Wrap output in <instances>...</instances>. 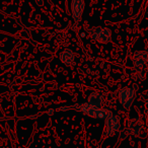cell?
<instances>
[{
    "instance_id": "obj_1",
    "label": "cell",
    "mask_w": 148,
    "mask_h": 148,
    "mask_svg": "<svg viewBox=\"0 0 148 148\" xmlns=\"http://www.w3.org/2000/svg\"><path fill=\"white\" fill-rule=\"evenodd\" d=\"M79 107L80 108H75V109L78 110L81 113H83L84 115L89 116V117L107 120L113 116V114L110 111H108V110L101 109V108L99 107H93V106H90L89 103H83V105L79 106Z\"/></svg>"
},
{
    "instance_id": "obj_2",
    "label": "cell",
    "mask_w": 148,
    "mask_h": 148,
    "mask_svg": "<svg viewBox=\"0 0 148 148\" xmlns=\"http://www.w3.org/2000/svg\"><path fill=\"white\" fill-rule=\"evenodd\" d=\"M135 97V91L132 88H122L119 92V99L122 106L126 109H129L131 107L132 103Z\"/></svg>"
},
{
    "instance_id": "obj_3",
    "label": "cell",
    "mask_w": 148,
    "mask_h": 148,
    "mask_svg": "<svg viewBox=\"0 0 148 148\" xmlns=\"http://www.w3.org/2000/svg\"><path fill=\"white\" fill-rule=\"evenodd\" d=\"M91 36L99 43H109L111 40V31L105 27H93L90 31Z\"/></svg>"
},
{
    "instance_id": "obj_4",
    "label": "cell",
    "mask_w": 148,
    "mask_h": 148,
    "mask_svg": "<svg viewBox=\"0 0 148 148\" xmlns=\"http://www.w3.org/2000/svg\"><path fill=\"white\" fill-rule=\"evenodd\" d=\"M120 127V120L117 116H112L106 122L105 136H112L118 131Z\"/></svg>"
},
{
    "instance_id": "obj_5",
    "label": "cell",
    "mask_w": 148,
    "mask_h": 148,
    "mask_svg": "<svg viewBox=\"0 0 148 148\" xmlns=\"http://www.w3.org/2000/svg\"><path fill=\"white\" fill-rule=\"evenodd\" d=\"M84 9V0H73L71 4L72 15L75 21H79L81 19Z\"/></svg>"
},
{
    "instance_id": "obj_6",
    "label": "cell",
    "mask_w": 148,
    "mask_h": 148,
    "mask_svg": "<svg viewBox=\"0 0 148 148\" xmlns=\"http://www.w3.org/2000/svg\"><path fill=\"white\" fill-rule=\"evenodd\" d=\"M88 103L93 107H99L103 103V97L99 93H92L88 99Z\"/></svg>"
},
{
    "instance_id": "obj_7",
    "label": "cell",
    "mask_w": 148,
    "mask_h": 148,
    "mask_svg": "<svg viewBox=\"0 0 148 148\" xmlns=\"http://www.w3.org/2000/svg\"><path fill=\"white\" fill-rule=\"evenodd\" d=\"M142 128H143V123H142V121H139V123L136 124V119H134V120H132V121L130 122L129 130H130V132H131V133L137 134V132L141 131Z\"/></svg>"
},
{
    "instance_id": "obj_8",
    "label": "cell",
    "mask_w": 148,
    "mask_h": 148,
    "mask_svg": "<svg viewBox=\"0 0 148 148\" xmlns=\"http://www.w3.org/2000/svg\"><path fill=\"white\" fill-rule=\"evenodd\" d=\"M60 59H61V61L63 62V63L65 64H70L72 61H73L74 59V55L73 53H72L71 51H69V50H67V51H64L63 53L61 54V56H60Z\"/></svg>"
}]
</instances>
